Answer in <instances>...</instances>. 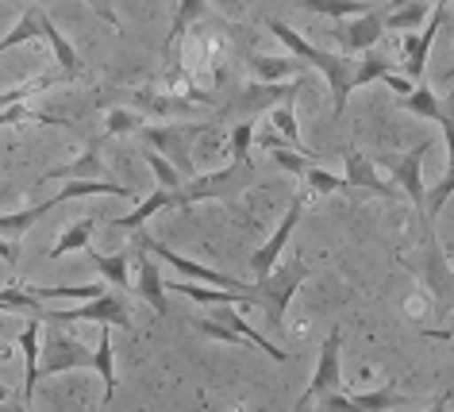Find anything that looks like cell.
<instances>
[{"label": "cell", "instance_id": "cell-1", "mask_svg": "<svg viewBox=\"0 0 454 412\" xmlns=\"http://www.w3.org/2000/svg\"><path fill=\"white\" fill-rule=\"evenodd\" d=\"M266 28H270V36H274L278 43H286L289 54H297L304 66H316V70L327 77V85H332V112L335 116H343L347 97L355 93V66H358V59H350V54H327L320 47H312L309 39L297 36L289 24H281V20H274V16L266 20Z\"/></svg>", "mask_w": 454, "mask_h": 412}, {"label": "cell", "instance_id": "cell-2", "mask_svg": "<svg viewBox=\"0 0 454 412\" xmlns=\"http://www.w3.org/2000/svg\"><path fill=\"white\" fill-rule=\"evenodd\" d=\"M304 278H309V266H304L301 258H293V262H286V266H274V273H266L262 281H254L251 305H258L266 313L270 331H281L286 313H289V305H293V297H297Z\"/></svg>", "mask_w": 454, "mask_h": 412}, {"label": "cell", "instance_id": "cell-3", "mask_svg": "<svg viewBox=\"0 0 454 412\" xmlns=\"http://www.w3.org/2000/svg\"><path fill=\"white\" fill-rule=\"evenodd\" d=\"M43 324H105V328H123L131 331V308H128V293L105 289L93 301L77 305V308H47Z\"/></svg>", "mask_w": 454, "mask_h": 412}, {"label": "cell", "instance_id": "cell-4", "mask_svg": "<svg viewBox=\"0 0 454 412\" xmlns=\"http://www.w3.org/2000/svg\"><path fill=\"white\" fill-rule=\"evenodd\" d=\"M247 186H254V162H227L212 174L189 178L177 189V204H197V201H223V197H239Z\"/></svg>", "mask_w": 454, "mask_h": 412}, {"label": "cell", "instance_id": "cell-5", "mask_svg": "<svg viewBox=\"0 0 454 412\" xmlns=\"http://www.w3.org/2000/svg\"><path fill=\"white\" fill-rule=\"evenodd\" d=\"M139 247H143L154 262H166V266H174V270L181 273V281L215 285V289H231V293H247V297H251V289H254V281H239V278H231V273H223V270L200 266V262H192V258H185V255H177L174 247H166L162 239H146V235H139Z\"/></svg>", "mask_w": 454, "mask_h": 412}, {"label": "cell", "instance_id": "cell-6", "mask_svg": "<svg viewBox=\"0 0 454 412\" xmlns=\"http://www.w3.org/2000/svg\"><path fill=\"white\" fill-rule=\"evenodd\" d=\"M435 147V139H419L408 154H378V162L385 174L393 178V186L401 189V197L412 201V209L424 216V197H427V186H424V158L427 151Z\"/></svg>", "mask_w": 454, "mask_h": 412}, {"label": "cell", "instance_id": "cell-7", "mask_svg": "<svg viewBox=\"0 0 454 412\" xmlns=\"http://www.w3.org/2000/svg\"><path fill=\"white\" fill-rule=\"evenodd\" d=\"M304 89V77H293V85H278V82H251L243 85L235 100L227 108H220V123L223 120H254V116H266L274 105H281L286 97H301Z\"/></svg>", "mask_w": 454, "mask_h": 412}, {"label": "cell", "instance_id": "cell-8", "mask_svg": "<svg viewBox=\"0 0 454 412\" xmlns=\"http://www.w3.org/2000/svg\"><path fill=\"white\" fill-rule=\"evenodd\" d=\"M339 354H343V331L332 328L327 331V339H324V347H320V362H316L312 382L301 393V400H297V408L293 412H309L312 405H320L324 397H332V393L343 389V366H339Z\"/></svg>", "mask_w": 454, "mask_h": 412}, {"label": "cell", "instance_id": "cell-9", "mask_svg": "<svg viewBox=\"0 0 454 412\" xmlns=\"http://www.w3.org/2000/svg\"><path fill=\"white\" fill-rule=\"evenodd\" d=\"M412 270L419 273V281L427 285V293L435 297V313L447 316L450 308H454V270H450L447 255H442L435 232L424 235V255L412 262Z\"/></svg>", "mask_w": 454, "mask_h": 412}, {"label": "cell", "instance_id": "cell-10", "mask_svg": "<svg viewBox=\"0 0 454 412\" xmlns=\"http://www.w3.org/2000/svg\"><path fill=\"white\" fill-rule=\"evenodd\" d=\"M212 123H192V128H139V139L151 147L154 154H162L169 166L181 170V174H192V151L189 143L197 139V135H204Z\"/></svg>", "mask_w": 454, "mask_h": 412}, {"label": "cell", "instance_id": "cell-11", "mask_svg": "<svg viewBox=\"0 0 454 412\" xmlns=\"http://www.w3.org/2000/svg\"><path fill=\"white\" fill-rule=\"evenodd\" d=\"M301 216H304V193H297V197H293L289 212H286V220H281V224L274 227V235H270L266 243H262V247H258L254 255H251V270H254V281H262L266 273H274L278 258H281V250H286V243L293 239V232H297Z\"/></svg>", "mask_w": 454, "mask_h": 412}, {"label": "cell", "instance_id": "cell-12", "mask_svg": "<svg viewBox=\"0 0 454 412\" xmlns=\"http://www.w3.org/2000/svg\"><path fill=\"white\" fill-rule=\"evenodd\" d=\"M442 20H447V8H431V16L424 20V31H408V36H404L401 62H404V74L412 77V82H424L427 54H431V43H435Z\"/></svg>", "mask_w": 454, "mask_h": 412}, {"label": "cell", "instance_id": "cell-13", "mask_svg": "<svg viewBox=\"0 0 454 412\" xmlns=\"http://www.w3.org/2000/svg\"><path fill=\"white\" fill-rule=\"evenodd\" d=\"M381 36H385V8H370V12H362V16H350L347 28H335L339 47H343L350 59L373 51L381 43Z\"/></svg>", "mask_w": 454, "mask_h": 412}, {"label": "cell", "instance_id": "cell-14", "mask_svg": "<svg viewBox=\"0 0 454 412\" xmlns=\"http://www.w3.org/2000/svg\"><path fill=\"white\" fill-rule=\"evenodd\" d=\"M343 162H347V189H366V193H378L381 201H396L401 197V189L393 186V181H385L378 178V166L370 162L366 154H362V147L358 143H347L343 147Z\"/></svg>", "mask_w": 454, "mask_h": 412}, {"label": "cell", "instance_id": "cell-15", "mask_svg": "<svg viewBox=\"0 0 454 412\" xmlns=\"http://www.w3.org/2000/svg\"><path fill=\"white\" fill-rule=\"evenodd\" d=\"M82 366H93V351L82 347L77 339H66V336H47V359L39 366V377H51V374H62V370H82Z\"/></svg>", "mask_w": 454, "mask_h": 412}, {"label": "cell", "instance_id": "cell-16", "mask_svg": "<svg viewBox=\"0 0 454 412\" xmlns=\"http://www.w3.org/2000/svg\"><path fill=\"white\" fill-rule=\"evenodd\" d=\"M54 178H74V181H97V178H105V162H100V135L85 139L82 154H77L74 162L47 170L39 181H54Z\"/></svg>", "mask_w": 454, "mask_h": 412}, {"label": "cell", "instance_id": "cell-17", "mask_svg": "<svg viewBox=\"0 0 454 412\" xmlns=\"http://www.w3.org/2000/svg\"><path fill=\"white\" fill-rule=\"evenodd\" d=\"M39 324L43 320L27 316V324L20 328V336H16V347H20V354H24V393H20L24 405H31L35 385H39V331H43Z\"/></svg>", "mask_w": 454, "mask_h": 412}, {"label": "cell", "instance_id": "cell-18", "mask_svg": "<svg viewBox=\"0 0 454 412\" xmlns=\"http://www.w3.org/2000/svg\"><path fill=\"white\" fill-rule=\"evenodd\" d=\"M139 297L151 305L154 316H169V301H166V281H162V266L139 247Z\"/></svg>", "mask_w": 454, "mask_h": 412}, {"label": "cell", "instance_id": "cell-19", "mask_svg": "<svg viewBox=\"0 0 454 412\" xmlns=\"http://www.w3.org/2000/svg\"><path fill=\"white\" fill-rule=\"evenodd\" d=\"M215 324H223V328H231L235 336H239L247 347H254V351H262V354H270V359L274 362H289V351H281V347H274V343H270L266 336H258V331L247 324V320L235 313V305H223L220 313H215Z\"/></svg>", "mask_w": 454, "mask_h": 412}, {"label": "cell", "instance_id": "cell-20", "mask_svg": "<svg viewBox=\"0 0 454 412\" xmlns=\"http://www.w3.org/2000/svg\"><path fill=\"white\" fill-rule=\"evenodd\" d=\"M166 209H181V204H177V193H169V189H154L151 197H143V201H139V209H131L128 216L112 220V227H116V232H139V227H143L146 220H151V216L166 212Z\"/></svg>", "mask_w": 454, "mask_h": 412}, {"label": "cell", "instance_id": "cell-21", "mask_svg": "<svg viewBox=\"0 0 454 412\" xmlns=\"http://www.w3.org/2000/svg\"><path fill=\"white\" fill-rule=\"evenodd\" d=\"M43 39L51 43V51H54V62H59V70L66 74V82H74V77H82L85 74V62H82V54L74 51V43L62 36L59 28L51 24V16L43 12Z\"/></svg>", "mask_w": 454, "mask_h": 412}, {"label": "cell", "instance_id": "cell-22", "mask_svg": "<svg viewBox=\"0 0 454 412\" xmlns=\"http://www.w3.org/2000/svg\"><path fill=\"white\" fill-rule=\"evenodd\" d=\"M166 293H177V297H189L197 305H251L247 293H231V289H215V285H197V281H169Z\"/></svg>", "mask_w": 454, "mask_h": 412}, {"label": "cell", "instance_id": "cell-23", "mask_svg": "<svg viewBox=\"0 0 454 412\" xmlns=\"http://www.w3.org/2000/svg\"><path fill=\"white\" fill-rule=\"evenodd\" d=\"M89 258H93V266L100 270V281L112 285L116 293H128L131 289V278H128V266H131V255L128 250H120V255H100V250L85 247Z\"/></svg>", "mask_w": 454, "mask_h": 412}, {"label": "cell", "instance_id": "cell-24", "mask_svg": "<svg viewBox=\"0 0 454 412\" xmlns=\"http://www.w3.org/2000/svg\"><path fill=\"white\" fill-rule=\"evenodd\" d=\"M247 66L258 82H286V77H301V59H270V54H247Z\"/></svg>", "mask_w": 454, "mask_h": 412}, {"label": "cell", "instance_id": "cell-25", "mask_svg": "<svg viewBox=\"0 0 454 412\" xmlns=\"http://www.w3.org/2000/svg\"><path fill=\"white\" fill-rule=\"evenodd\" d=\"M270 123H274V131L293 147V151L309 154V147L301 143V128H297V97H286L281 105L270 108Z\"/></svg>", "mask_w": 454, "mask_h": 412}, {"label": "cell", "instance_id": "cell-26", "mask_svg": "<svg viewBox=\"0 0 454 412\" xmlns=\"http://www.w3.org/2000/svg\"><path fill=\"white\" fill-rule=\"evenodd\" d=\"M93 370L100 374V382H105V405L112 397H116V354H112V331L100 324V343L93 351Z\"/></svg>", "mask_w": 454, "mask_h": 412}, {"label": "cell", "instance_id": "cell-27", "mask_svg": "<svg viewBox=\"0 0 454 412\" xmlns=\"http://www.w3.org/2000/svg\"><path fill=\"white\" fill-rule=\"evenodd\" d=\"M427 16H431V0H408V4L385 12V31H404L408 36V31H416Z\"/></svg>", "mask_w": 454, "mask_h": 412}, {"label": "cell", "instance_id": "cell-28", "mask_svg": "<svg viewBox=\"0 0 454 412\" xmlns=\"http://www.w3.org/2000/svg\"><path fill=\"white\" fill-rule=\"evenodd\" d=\"M293 4L304 8V12H320L327 20H350V16H362L373 8L366 0H293Z\"/></svg>", "mask_w": 454, "mask_h": 412}, {"label": "cell", "instance_id": "cell-29", "mask_svg": "<svg viewBox=\"0 0 454 412\" xmlns=\"http://www.w3.org/2000/svg\"><path fill=\"white\" fill-rule=\"evenodd\" d=\"M51 209H54L51 201H39V204H27V209H20V212H4V216H0V235H4V239H20L31 224H39Z\"/></svg>", "mask_w": 454, "mask_h": 412}, {"label": "cell", "instance_id": "cell-30", "mask_svg": "<svg viewBox=\"0 0 454 412\" xmlns=\"http://www.w3.org/2000/svg\"><path fill=\"white\" fill-rule=\"evenodd\" d=\"M401 108L408 112V116H419V120H427V123H439V116H442L439 97L431 93V85H424V82H416L412 93L401 97Z\"/></svg>", "mask_w": 454, "mask_h": 412}, {"label": "cell", "instance_id": "cell-31", "mask_svg": "<svg viewBox=\"0 0 454 412\" xmlns=\"http://www.w3.org/2000/svg\"><path fill=\"white\" fill-rule=\"evenodd\" d=\"M204 16V0H181L177 12H174V24H169V36H166V51H177V43L189 36V28Z\"/></svg>", "mask_w": 454, "mask_h": 412}, {"label": "cell", "instance_id": "cell-32", "mask_svg": "<svg viewBox=\"0 0 454 412\" xmlns=\"http://www.w3.org/2000/svg\"><path fill=\"white\" fill-rule=\"evenodd\" d=\"M93 227H97L93 216H85V220L70 224V227H66V232L59 235V243L51 247V258H66L70 250H85V247H89V235H93Z\"/></svg>", "mask_w": 454, "mask_h": 412}, {"label": "cell", "instance_id": "cell-33", "mask_svg": "<svg viewBox=\"0 0 454 412\" xmlns=\"http://www.w3.org/2000/svg\"><path fill=\"white\" fill-rule=\"evenodd\" d=\"M43 36V8H27L24 16H20V24L8 31L4 39H0V54L4 51H12L20 47V43H31V39H39Z\"/></svg>", "mask_w": 454, "mask_h": 412}, {"label": "cell", "instance_id": "cell-34", "mask_svg": "<svg viewBox=\"0 0 454 412\" xmlns=\"http://www.w3.org/2000/svg\"><path fill=\"white\" fill-rule=\"evenodd\" d=\"M143 162L154 170V178H158V189H169V193H177V189H181V186H185V181H189L185 174H181V170H174V166H169L162 154H154L151 147H143Z\"/></svg>", "mask_w": 454, "mask_h": 412}, {"label": "cell", "instance_id": "cell-35", "mask_svg": "<svg viewBox=\"0 0 454 412\" xmlns=\"http://www.w3.org/2000/svg\"><path fill=\"white\" fill-rule=\"evenodd\" d=\"M301 181H304V189H309V193H316V197H327V193H339V189H347V178H339V174H327V170H320L316 162H309V166H304Z\"/></svg>", "mask_w": 454, "mask_h": 412}, {"label": "cell", "instance_id": "cell-36", "mask_svg": "<svg viewBox=\"0 0 454 412\" xmlns=\"http://www.w3.org/2000/svg\"><path fill=\"white\" fill-rule=\"evenodd\" d=\"M450 193H454V174L442 178L435 189H427V197H424V216H419V220H424V235H427V232H435V216H439L442 204H447Z\"/></svg>", "mask_w": 454, "mask_h": 412}, {"label": "cell", "instance_id": "cell-37", "mask_svg": "<svg viewBox=\"0 0 454 412\" xmlns=\"http://www.w3.org/2000/svg\"><path fill=\"white\" fill-rule=\"evenodd\" d=\"M385 74H393V62H389V59H378V54H358V66H355V89L370 85V82H381Z\"/></svg>", "mask_w": 454, "mask_h": 412}, {"label": "cell", "instance_id": "cell-38", "mask_svg": "<svg viewBox=\"0 0 454 412\" xmlns=\"http://www.w3.org/2000/svg\"><path fill=\"white\" fill-rule=\"evenodd\" d=\"M59 77H66V74H62V70H59V74H43V77H35V82H27V85H20V89H8V93H0V112H4L8 105H20V100L43 93V89L59 85Z\"/></svg>", "mask_w": 454, "mask_h": 412}, {"label": "cell", "instance_id": "cell-39", "mask_svg": "<svg viewBox=\"0 0 454 412\" xmlns=\"http://www.w3.org/2000/svg\"><path fill=\"white\" fill-rule=\"evenodd\" d=\"M251 147H254V120L231 123V162H251Z\"/></svg>", "mask_w": 454, "mask_h": 412}, {"label": "cell", "instance_id": "cell-40", "mask_svg": "<svg viewBox=\"0 0 454 412\" xmlns=\"http://www.w3.org/2000/svg\"><path fill=\"white\" fill-rule=\"evenodd\" d=\"M139 128H146V120L139 116V112H131V108H112L105 116V135H131Z\"/></svg>", "mask_w": 454, "mask_h": 412}, {"label": "cell", "instance_id": "cell-41", "mask_svg": "<svg viewBox=\"0 0 454 412\" xmlns=\"http://www.w3.org/2000/svg\"><path fill=\"white\" fill-rule=\"evenodd\" d=\"M197 331H200L204 339H220V343H227V347H247V343H243L239 336H235L231 328L215 324V320H200V324H197Z\"/></svg>", "mask_w": 454, "mask_h": 412}, {"label": "cell", "instance_id": "cell-42", "mask_svg": "<svg viewBox=\"0 0 454 412\" xmlns=\"http://www.w3.org/2000/svg\"><path fill=\"white\" fill-rule=\"evenodd\" d=\"M439 128H442V135H447V147H450V158H447V174H454V93H447V105H442Z\"/></svg>", "mask_w": 454, "mask_h": 412}, {"label": "cell", "instance_id": "cell-43", "mask_svg": "<svg viewBox=\"0 0 454 412\" xmlns=\"http://www.w3.org/2000/svg\"><path fill=\"white\" fill-rule=\"evenodd\" d=\"M89 8H93L112 31H120V16H116V8H112V0H89Z\"/></svg>", "mask_w": 454, "mask_h": 412}, {"label": "cell", "instance_id": "cell-44", "mask_svg": "<svg viewBox=\"0 0 454 412\" xmlns=\"http://www.w3.org/2000/svg\"><path fill=\"white\" fill-rule=\"evenodd\" d=\"M0 258H4L8 266H16V262H20V239H4V235H0Z\"/></svg>", "mask_w": 454, "mask_h": 412}, {"label": "cell", "instance_id": "cell-45", "mask_svg": "<svg viewBox=\"0 0 454 412\" xmlns=\"http://www.w3.org/2000/svg\"><path fill=\"white\" fill-rule=\"evenodd\" d=\"M381 82H385V85H389V89H393V93H396V97H408V93H412V85H416V82H412V85H408V77H401V74H385V77H381Z\"/></svg>", "mask_w": 454, "mask_h": 412}, {"label": "cell", "instance_id": "cell-46", "mask_svg": "<svg viewBox=\"0 0 454 412\" xmlns=\"http://www.w3.org/2000/svg\"><path fill=\"white\" fill-rule=\"evenodd\" d=\"M450 400H454V389H442V393H439L435 400H431V405H427L424 412H447V408H450Z\"/></svg>", "mask_w": 454, "mask_h": 412}, {"label": "cell", "instance_id": "cell-47", "mask_svg": "<svg viewBox=\"0 0 454 412\" xmlns=\"http://www.w3.org/2000/svg\"><path fill=\"white\" fill-rule=\"evenodd\" d=\"M0 412H31V408L24 405V400H12V397H8L4 405H0Z\"/></svg>", "mask_w": 454, "mask_h": 412}, {"label": "cell", "instance_id": "cell-48", "mask_svg": "<svg viewBox=\"0 0 454 412\" xmlns=\"http://www.w3.org/2000/svg\"><path fill=\"white\" fill-rule=\"evenodd\" d=\"M419 336H427V339H454V328H447V331H419Z\"/></svg>", "mask_w": 454, "mask_h": 412}, {"label": "cell", "instance_id": "cell-49", "mask_svg": "<svg viewBox=\"0 0 454 412\" xmlns=\"http://www.w3.org/2000/svg\"><path fill=\"white\" fill-rule=\"evenodd\" d=\"M8 397H12V389H8V385H0V405H4Z\"/></svg>", "mask_w": 454, "mask_h": 412}, {"label": "cell", "instance_id": "cell-50", "mask_svg": "<svg viewBox=\"0 0 454 412\" xmlns=\"http://www.w3.org/2000/svg\"><path fill=\"white\" fill-rule=\"evenodd\" d=\"M454 0H431V8H450Z\"/></svg>", "mask_w": 454, "mask_h": 412}, {"label": "cell", "instance_id": "cell-51", "mask_svg": "<svg viewBox=\"0 0 454 412\" xmlns=\"http://www.w3.org/2000/svg\"><path fill=\"white\" fill-rule=\"evenodd\" d=\"M442 82H447V85H450V82H454V70H447V77H442Z\"/></svg>", "mask_w": 454, "mask_h": 412}, {"label": "cell", "instance_id": "cell-52", "mask_svg": "<svg viewBox=\"0 0 454 412\" xmlns=\"http://www.w3.org/2000/svg\"><path fill=\"white\" fill-rule=\"evenodd\" d=\"M309 412H320V408H309Z\"/></svg>", "mask_w": 454, "mask_h": 412}]
</instances>
